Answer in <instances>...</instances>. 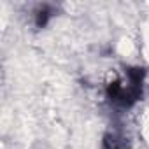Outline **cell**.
<instances>
[{"label":"cell","instance_id":"cell-1","mask_svg":"<svg viewBox=\"0 0 149 149\" xmlns=\"http://www.w3.org/2000/svg\"><path fill=\"white\" fill-rule=\"evenodd\" d=\"M142 68H128L125 77L107 86V98L119 107H130L133 102L139 100L142 93Z\"/></svg>","mask_w":149,"mask_h":149},{"label":"cell","instance_id":"cell-2","mask_svg":"<svg viewBox=\"0 0 149 149\" xmlns=\"http://www.w3.org/2000/svg\"><path fill=\"white\" fill-rule=\"evenodd\" d=\"M104 149H130V144L123 135L107 133L104 137Z\"/></svg>","mask_w":149,"mask_h":149}]
</instances>
